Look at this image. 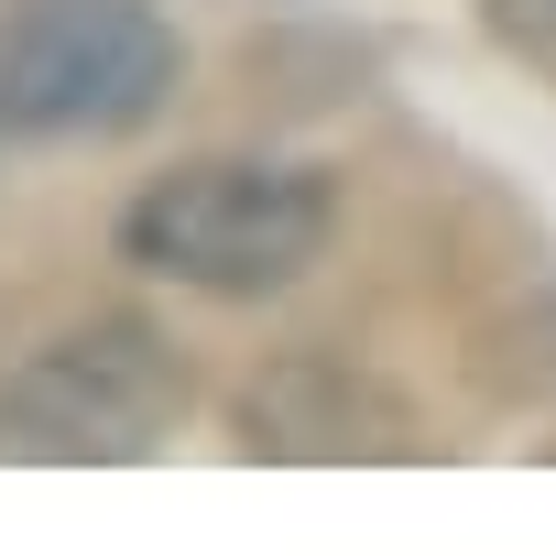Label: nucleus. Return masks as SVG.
Segmentation results:
<instances>
[{
	"label": "nucleus",
	"mask_w": 556,
	"mask_h": 556,
	"mask_svg": "<svg viewBox=\"0 0 556 556\" xmlns=\"http://www.w3.org/2000/svg\"><path fill=\"white\" fill-rule=\"evenodd\" d=\"M110 240L153 285H186L207 306H262L328 262L339 186L317 164H285V153H197L175 175H142Z\"/></svg>",
	"instance_id": "nucleus-1"
},
{
	"label": "nucleus",
	"mask_w": 556,
	"mask_h": 556,
	"mask_svg": "<svg viewBox=\"0 0 556 556\" xmlns=\"http://www.w3.org/2000/svg\"><path fill=\"white\" fill-rule=\"evenodd\" d=\"M197 404L175 328L142 306H99L0 371V458L12 469H131Z\"/></svg>",
	"instance_id": "nucleus-2"
},
{
	"label": "nucleus",
	"mask_w": 556,
	"mask_h": 556,
	"mask_svg": "<svg viewBox=\"0 0 556 556\" xmlns=\"http://www.w3.org/2000/svg\"><path fill=\"white\" fill-rule=\"evenodd\" d=\"M175 88L186 34L164 0H0V142H131Z\"/></svg>",
	"instance_id": "nucleus-3"
},
{
	"label": "nucleus",
	"mask_w": 556,
	"mask_h": 556,
	"mask_svg": "<svg viewBox=\"0 0 556 556\" xmlns=\"http://www.w3.org/2000/svg\"><path fill=\"white\" fill-rule=\"evenodd\" d=\"M229 437L240 458L273 469H361V458H426L415 404L350 361V350H273L240 393H229Z\"/></svg>",
	"instance_id": "nucleus-4"
},
{
	"label": "nucleus",
	"mask_w": 556,
	"mask_h": 556,
	"mask_svg": "<svg viewBox=\"0 0 556 556\" xmlns=\"http://www.w3.org/2000/svg\"><path fill=\"white\" fill-rule=\"evenodd\" d=\"M480 382L513 393V404H556V295L513 306V317L480 339Z\"/></svg>",
	"instance_id": "nucleus-5"
},
{
	"label": "nucleus",
	"mask_w": 556,
	"mask_h": 556,
	"mask_svg": "<svg viewBox=\"0 0 556 556\" xmlns=\"http://www.w3.org/2000/svg\"><path fill=\"white\" fill-rule=\"evenodd\" d=\"M480 23H491L523 66H545V77H556V0H480Z\"/></svg>",
	"instance_id": "nucleus-6"
}]
</instances>
